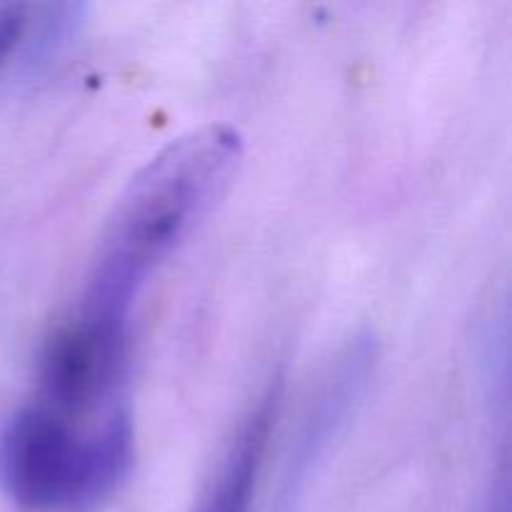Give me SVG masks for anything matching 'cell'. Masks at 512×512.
<instances>
[{"instance_id":"6da1fadb","label":"cell","mask_w":512,"mask_h":512,"mask_svg":"<svg viewBox=\"0 0 512 512\" xmlns=\"http://www.w3.org/2000/svg\"><path fill=\"white\" fill-rule=\"evenodd\" d=\"M243 160V138L223 123L180 135L128 183L105 223L73 315L130 330L155 270L203 223Z\"/></svg>"},{"instance_id":"7a4b0ae2","label":"cell","mask_w":512,"mask_h":512,"mask_svg":"<svg viewBox=\"0 0 512 512\" xmlns=\"http://www.w3.org/2000/svg\"><path fill=\"white\" fill-rule=\"evenodd\" d=\"M135 458L133 415L73 420L30 400L0 433V483L33 512H90L108 503Z\"/></svg>"},{"instance_id":"3957f363","label":"cell","mask_w":512,"mask_h":512,"mask_svg":"<svg viewBox=\"0 0 512 512\" xmlns=\"http://www.w3.org/2000/svg\"><path fill=\"white\" fill-rule=\"evenodd\" d=\"M25 28H28V10L23 5H0V70L23 40Z\"/></svg>"}]
</instances>
